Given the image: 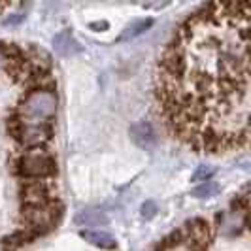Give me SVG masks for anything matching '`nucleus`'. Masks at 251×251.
Here are the masks:
<instances>
[{
    "instance_id": "1",
    "label": "nucleus",
    "mask_w": 251,
    "mask_h": 251,
    "mask_svg": "<svg viewBox=\"0 0 251 251\" xmlns=\"http://www.w3.org/2000/svg\"><path fill=\"white\" fill-rule=\"evenodd\" d=\"M12 172L19 179H51L59 174V163L48 148L23 150L12 161Z\"/></svg>"
},
{
    "instance_id": "2",
    "label": "nucleus",
    "mask_w": 251,
    "mask_h": 251,
    "mask_svg": "<svg viewBox=\"0 0 251 251\" xmlns=\"http://www.w3.org/2000/svg\"><path fill=\"white\" fill-rule=\"evenodd\" d=\"M26 123H53L57 113V95L44 91H26L15 108Z\"/></svg>"
},
{
    "instance_id": "3",
    "label": "nucleus",
    "mask_w": 251,
    "mask_h": 251,
    "mask_svg": "<svg viewBox=\"0 0 251 251\" xmlns=\"http://www.w3.org/2000/svg\"><path fill=\"white\" fill-rule=\"evenodd\" d=\"M53 138V123H25L12 140L19 144L23 150H34V148H48Z\"/></svg>"
},
{
    "instance_id": "4",
    "label": "nucleus",
    "mask_w": 251,
    "mask_h": 251,
    "mask_svg": "<svg viewBox=\"0 0 251 251\" xmlns=\"http://www.w3.org/2000/svg\"><path fill=\"white\" fill-rule=\"evenodd\" d=\"M17 193L23 204H48L57 199L55 183L50 179H21Z\"/></svg>"
},
{
    "instance_id": "5",
    "label": "nucleus",
    "mask_w": 251,
    "mask_h": 251,
    "mask_svg": "<svg viewBox=\"0 0 251 251\" xmlns=\"http://www.w3.org/2000/svg\"><path fill=\"white\" fill-rule=\"evenodd\" d=\"M181 230H183L185 238L202 240L206 244H212V240H214V226L204 217H193V219L185 221Z\"/></svg>"
},
{
    "instance_id": "6",
    "label": "nucleus",
    "mask_w": 251,
    "mask_h": 251,
    "mask_svg": "<svg viewBox=\"0 0 251 251\" xmlns=\"http://www.w3.org/2000/svg\"><path fill=\"white\" fill-rule=\"evenodd\" d=\"M79 236L89 242L91 246H95V248H100V250H106V251H112L117 248V242L113 236H110L108 232H104V230H95V228H85V230H79Z\"/></svg>"
},
{
    "instance_id": "7",
    "label": "nucleus",
    "mask_w": 251,
    "mask_h": 251,
    "mask_svg": "<svg viewBox=\"0 0 251 251\" xmlns=\"http://www.w3.org/2000/svg\"><path fill=\"white\" fill-rule=\"evenodd\" d=\"M130 134H132V140L138 144L140 148H146V150L151 148V146H155V142H157V134H155L153 126L150 123H146V121H142V123L132 126Z\"/></svg>"
},
{
    "instance_id": "8",
    "label": "nucleus",
    "mask_w": 251,
    "mask_h": 251,
    "mask_svg": "<svg viewBox=\"0 0 251 251\" xmlns=\"http://www.w3.org/2000/svg\"><path fill=\"white\" fill-rule=\"evenodd\" d=\"M75 223L81 226H99V225H106L108 219L106 215L100 214V212H95V210H89V212H81V214L75 217Z\"/></svg>"
},
{
    "instance_id": "9",
    "label": "nucleus",
    "mask_w": 251,
    "mask_h": 251,
    "mask_svg": "<svg viewBox=\"0 0 251 251\" xmlns=\"http://www.w3.org/2000/svg\"><path fill=\"white\" fill-rule=\"evenodd\" d=\"M219 193V185L215 183V181H204L201 183L199 187L193 189V197H197V199H212Z\"/></svg>"
},
{
    "instance_id": "10",
    "label": "nucleus",
    "mask_w": 251,
    "mask_h": 251,
    "mask_svg": "<svg viewBox=\"0 0 251 251\" xmlns=\"http://www.w3.org/2000/svg\"><path fill=\"white\" fill-rule=\"evenodd\" d=\"M150 26H151V19H148V21H140V23H136V25L128 26V28H126V32L121 38H123V40H126V38L138 36V34H142L146 28H150Z\"/></svg>"
},
{
    "instance_id": "11",
    "label": "nucleus",
    "mask_w": 251,
    "mask_h": 251,
    "mask_svg": "<svg viewBox=\"0 0 251 251\" xmlns=\"http://www.w3.org/2000/svg\"><path fill=\"white\" fill-rule=\"evenodd\" d=\"M212 176H214V170L202 166V168H199V170L193 174V181H201V183H204V181H210Z\"/></svg>"
},
{
    "instance_id": "12",
    "label": "nucleus",
    "mask_w": 251,
    "mask_h": 251,
    "mask_svg": "<svg viewBox=\"0 0 251 251\" xmlns=\"http://www.w3.org/2000/svg\"><path fill=\"white\" fill-rule=\"evenodd\" d=\"M157 212V206H155V202H146L144 206H142V217H146V219H151L153 215Z\"/></svg>"
},
{
    "instance_id": "13",
    "label": "nucleus",
    "mask_w": 251,
    "mask_h": 251,
    "mask_svg": "<svg viewBox=\"0 0 251 251\" xmlns=\"http://www.w3.org/2000/svg\"><path fill=\"white\" fill-rule=\"evenodd\" d=\"M91 28H108V23H91Z\"/></svg>"
},
{
    "instance_id": "14",
    "label": "nucleus",
    "mask_w": 251,
    "mask_h": 251,
    "mask_svg": "<svg viewBox=\"0 0 251 251\" xmlns=\"http://www.w3.org/2000/svg\"><path fill=\"white\" fill-rule=\"evenodd\" d=\"M0 68H4V55H2V50H0Z\"/></svg>"
}]
</instances>
